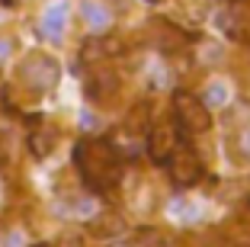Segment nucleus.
I'll use <instances>...</instances> for the list:
<instances>
[{
    "mask_svg": "<svg viewBox=\"0 0 250 247\" xmlns=\"http://www.w3.org/2000/svg\"><path fill=\"white\" fill-rule=\"evenodd\" d=\"M93 231H103V234H119V231H122V218H116L112 212H106V222H100V218H96V222H93Z\"/></svg>",
    "mask_w": 250,
    "mask_h": 247,
    "instance_id": "12",
    "label": "nucleus"
},
{
    "mask_svg": "<svg viewBox=\"0 0 250 247\" xmlns=\"http://www.w3.org/2000/svg\"><path fill=\"white\" fill-rule=\"evenodd\" d=\"M7 160H10V145H7V138L0 135V167H3Z\"/></svg>",
    "mask_w": 250,
    "mask_h": 247,
    "instance_id": "14",
    "label": "nucleus"
},
{
    "mask_svg": "<svg viewBox=\"0 0 250 247\" xmlns=\"http://www.w3.org/2000/svg\"><path fill=\"white\" fill-rule=\"evenodd\" d=\"M151 39H154V45L164 51V55H173V51H180V48L189 45V32L177 29V26L167 22V20H154L151 22Z\"/></svg>",
    "mask_w": 250,
    "mask_h": 247,
    "instance_id": "6",
    "label": "nucleus"
},
{
    "mask_svg": "<svg viewBox=\"0 0 250 247\" xmlns=\"http://www.w3.org/2000/svg\"><path fill=\"white\" fill-rule=\"evenodd\" d=\"M177 151V129L173 125H154V129L147 132V154L154 164H167L170 154Z\"/></svg>",
    "mask_w": 250,
    "mask_h": 247,
    "instance_id": "5",
    "label": "nucleus"
},
{
    "mask_svg": "<svg viewBox=\"0 0 250 247\" xmlns=\"http://www.w3.org/2000/svg\"><path fill=\"white\" fill-rule=\"evenodd\" d=\"M36 247H48V244H36Z\"/></svg>",
    "mask_w": 250,
    "mask_h": 247,
    "instance_id": "18",
    "label": "nucleus"
},
{
    "mask_svg": "<svg viewBox=\"0 0 250 247\" xmlns=\"http://www.w3.org/2000/svg\"><path fill=\"white\" fill-rule=\"evenodd\" d=\"M55 148V135L52 132H32L29 135V151L36 154V157H48Z\"/></svg>",
    "mask_w": 250,
    "mask_h": 247,
    "instance_id": "9",
    "label": "nucleus"
},
{
    "mask_svg": "<svg viewBox=\"0 0 250 247\" xmlns=\"http://www.w3.org/2000/svg\"><path fill=\"white\" fill-rule=\"evenodd\" d=\"M228 84H221V80H218V84H208V90H206V93H202V103H206V106L208 109H215V106H221V103H228Z\"/></svg>",
    "mask_w": 250,
    "mask_h": 247,
    "instance_id": "10",
    "label": "nucleus"
},
{
    "mask_svg": "<svg viewBox=\"0 0 250 247\" xmlns=\"http://www.w3.org/2000/svg\"><path fill=\"white\" fill-rule=\"evenodd\" d=\"M147 3H161V0H147Z\"/></svg>",
    "mask_w": 250,
    "mask_h": 247,
    "instance_id": "17",
    "label": "nucleus"
},
{
    "mask_svg": "<svg viewBox=\"0 0 250 247\" xmlns=\"http://www.w3.org/2000/svg\"><path fill=\"white\" fill-rule=\"evenodd\" d=\"M74 164L96 193H109L119 183V154L106 138H81L74 148Z\"/></svg>",
    "mask_w": 250,
    "mask_h": 247,
    "instance_id": "1",
    "label": "nucleus"
},
{
    "mask_svg": "<svg viewBox=\"0 0 250 247\" xmlns=\"http://www.w3.org/2000/svg\"><path fill=\"white\" fill-rule=\"evenodd\" d=\"M42 26H45V36L61 39V32H64V26H67V3H55V7H48Z\"/></svg>",
    "mask_w": 250,
    "mask_h": 247,
    "instance_id": "8",
    "label": "nucleus"
},
{
    "mask_svg": "<svg viewBox=\"0 0 250 247\" xmlns=\"http://www.w3.org/2000/svg\"><path fill=\"white\" fill-rule=\"evenodd\" d=\"M116 90H119V77L112 71H96L93 77H90V84H87V93H90V100H100V103H106L109 96H116Z\"/></svg>",
    "mask_w": 250,
    "mask_h": 247,
    "instance_id": "7",
    "label": "nucleus"
},
{
    "mask_svg": "<svg viewBox=\"0 0 250 247\" xmlns=\"http://www.w3.org/2000/svg\"><path fill=\"white\" fill-rule=\"evenodd\" d=\"M16 77H20V84H22L26 90H32V93H48V90L58 84L61 67H58V61H55L52 55L32 51V55H26V58L20 61V71H16Z\"/></svg>",
    "mask_w": 250,
    "mask_h": 247,
    "instance_id": "2",
    "label": "nucleus"
},
{
    "mask_svg": "<svg viewBox=\"0 0 250 247\" xmlns=\"http://www.w3.org/2000/svg\"><path fill=\"white\" fill-rule=\"evenodd\" d=\"M61 247H81V241L74 238V234H64V241H61Z\"/></svg>",
    "mask_w": 250,
    "mask_h": 247,
    "instance_id": "16",
    "label": "nucleus"
},
{
    "mask_svg": "<svg viewBox=\"0 0 250 247\" xmlns=\"http://www.w3.org/2000/svg\"><path fill=\"white\" fill-rule=\"evenodd\" d=\"M173 112H177V122L186 132H206L212 125V116H208V106L202 103V96L177 93L173 96Z\"/></svg>",
    "mask_w": 250,
    "mask_h": 247,
    "instance_id": "3",
    "label": "nucleus"
},
{
    "mask_svg": "<svg viewBox=\"0 0 250 247\" xmlns=\"http://www.w3.org/2000/svg\"><path fill=\"white\" fill-rule=\"evenodd\" d=\"M170 180L177 183V186H192V183L202 177V167H199V157L189 145L177 148V151L170 154Z\"/></svg>",
    "mask_w": 250,
    "mask_h": 247,
    "instance_id": "4",
    "label": "nucleus"
},
{
    "mask_svg": "<svg viewBox=\"0 0 250 247\" xmlns=\"http://www.w3.org/2000/svg\"><path fill=\"white\" fill-rule=\"evenodd\" d=\"M7 55H10V42H7V39H0V65L7 61Z\"/></svg>",
    "mask_w": 250,
    "mask_h": 247,
    "instance_id": "15",
    "label": "nucleus"
},
{
    "mask_svg": "<svg viewBox=\"0 0 250 247\" xmlns=\"http://www.w3.org/2000/svg\"><path fill=\"white\" fill-rule=\"evenodd\" d=\"M234 154L241 160H250V129H244V132L234 135Z\"/></svg>",
    "mask_w": 250,
    "mask_h": 247,
    "instance_id": "13",
    "label": "nucleus"
},
{
    "mask_svg": "<svg viewBox=\"0 0 250 247\" xmlns=\"http://www.w3.org/2000/svg\"><path fill=\"white\" fill-rule=\"evenodd\" d=\"M83 16L93 22L96 29H106V26H109V13H106L100 3H90V0H87V3H83Z\"/></svg>",
    "mask_w": 250,
    "mask_h": 247,
    "instance_id": "11",
    "label": "nucleus"
},
{
    "mask_svg": "<svg viewBox=\"0 0 250 247\" xmlns=\"http://www.w3.org/2000/svg\"><path fill=\"white\" fill-rule=\"evenodd\" d=\"M116 247H125V244H116Z\"/></svg>",
    "mask_w": 250,
    "mask_h": 247,
    "instance_id": "19",
    "label": "nucleus"
}]
</instances>
